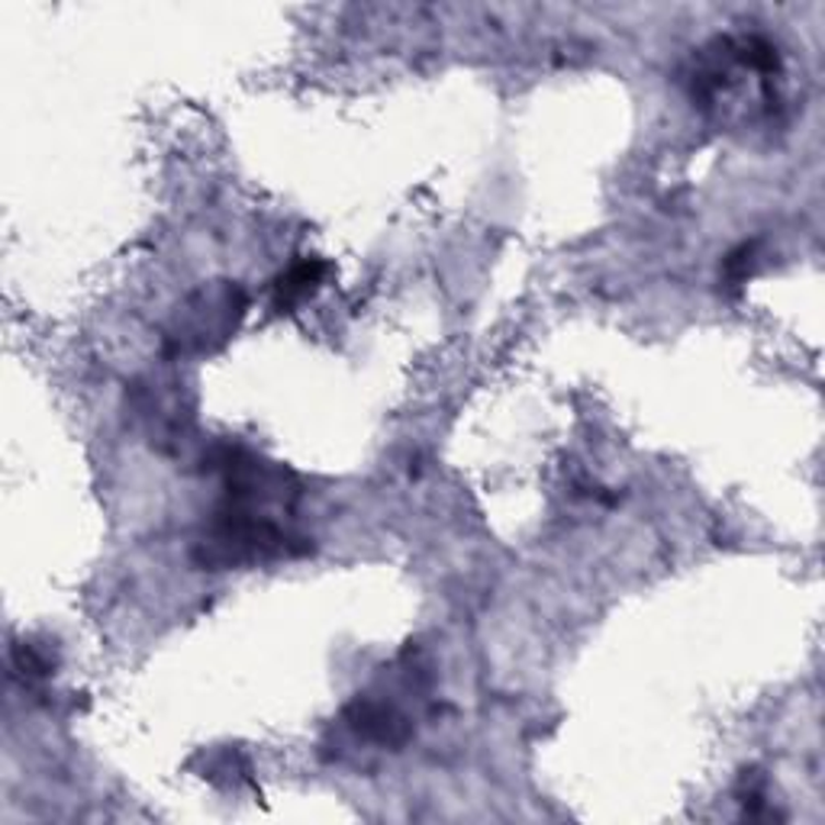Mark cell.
<instances>
[{
	"label": "cell",
	"mask_w": 825,
	"mask_h": 825,
	"mask_svg": "<svg viewBox=\"0 0 825 825\" xmlns=\"http://www.w3.org/2000/svg\"><path fill=\"white\" fill-rule=\"evenodd\" d=\"M345 722L368 742H378V745H390V748H400L410 742L413 735V725L403 713H397L393 707H387L381 700H371V697H358L355 703L345 707Z\"/></svg>",
	"instance_id": "6da1fadb"
},
{
	"label": "cell",
	"mask_w": 825,
	"mask_h": 825,
	"mask_svg": "<svg viewBox=\"0 0 825 825\" xmlns=\"http://www.w3.org/2000/svg\"><path fill=\"white\" fill-rule=\"evenodd\" d=\"M326 277V262L320 259H297L290 268H284L272 280V294H275V310H294L300 300H307L310 294H317V287Z\"/></svg>",
	"instance_id": "7a4b0ae2"
},
{
	"label": "cell",
	"mask_w": 825,
	"mask_h": 825,
	"mask_svg": "<svg viewBox=\"0 0 825 825\" xmlns=\"http://www.w3.org/2000/svg\"><path fill=\"white\" fill-rule=\"evenodd\" d=\"M13 667L26 677V684H33V680H46L49 674H53V661L46 652H39L36 645H30V642H23V645H16L13 649Z\"/></svg>",
	"instance_id": "3957f363"
},
{
	"label": "cell",
	"mask_w": 825,
	"mask_h": 825,
	"mask_svg": "<svg viewBox=\"0 0 825 825\" xmlns=\"http://www.w3.org/2000/svg\"><path fill=\"white\" fill-rule=\"evenodd\" d=\"M752 265H755V242L748 245H738L729 259H725V280L729 284H742L745 277L752 275Z\"/></svg>",
	"instance_id": "277c9868"
}]
</instances>
